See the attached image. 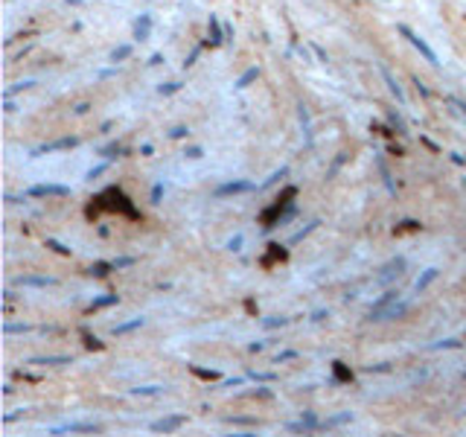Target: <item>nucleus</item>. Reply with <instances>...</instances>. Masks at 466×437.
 I'll return each mask as SVG.
<instances>
[{"label": "nucleus", "instance_id": "nucleus-11", "mask_svg": "<svg viewBox=\"0 0 466 437\" xmlns=\"http://www.w3.org/2000/svg\"><path fill=\"white\" fill-rule=\"evenodd\" d=\"M405 271V257H396V260H391L387 265L382 268V274H379V280L382 283H387V280H394V277H399V274Z\"/></svg>", "mask_w": 466, "mask_h": 437}, {"label": "nucleus", "instance_id": "nucleus-14", "mask_svg": "<svg viewBox=\"0 0 466 437\" xmlns=\"http://www.w3.org/2000/svg\"><path fill=\"white\" fill-rule=\"evenodd\" d=\"M437 274H440V268H434V265H431V268H425V271L419 274V280L414 283L417 295H422V292H425V289H429V286L434 283V280H437Z\"/></svg>", "mask_w": 466, "mask_h": 437}, {"label": "nucleus", "instance_id": "nucleus-42", "mask_svg": "<svg viewBox=\"0 0 466 437\" xmlns=\"http://www.w3.org/2000/svg\"><path fill=\"white\" fill-rule=\"evenodd\" d=\"M341 365H344V362H332V367H335L338 379H347V382H350V379H353V373H347V370H344V367H341Z\"/></svg>", "mask_w": 466, "mask_h": 437}, {"label": "nucleus", "instance_id": "nucleus-5", "mask_svg": "<svg viewBox=\"0 0 466 437\" xmlns=\"http://www.w3.org/2000/svg\"><path fill=\"white\" fill-rule=\"evenodd\" d=\"M181 425H186V414H166L161 420H154L149 425L151 431H163V434H169V431H178Z\"/></svg>", "mask_w": 466, "mask_h": 437}, {"label": "nucleus", "instance_id": "nucleus-10", "mask_svg": "<svg viewBox=\"0 0 466 437\" xmlns=\"http://www.w3.org/2000/svg\"><path fill=\"white\" fill-rule=\"evenodd\" d=\"M29 365H35V367H61V365H73V355H35V359H29Z\"/></svg>", "mask_w": 466, "mask_h": 437}, {"label": "nucleus", "instance_id": "nucleus-21", "mask_svg": "<svg viewBox=\"0 0 466 437\" xmlns=\"http://www.w3.org/2000/svg\"><path fill=\"white\" fill-rule=\"evenodd\" d=\"M344 423H353V414L350 411H341V414H335V417H329V420H324V428H335V425H344Z\"/></svg>", "mask_w": 466, "mask_h": 437}, {"label": "nucleus", "instance_id": "nucleus-1", "mask_svg": "<svg viewBox=\"0 0 466 437\" xmlns=\"http://www.w3.org/2000/svg\"><path fill=\"white\" fill-rule=\"evenodd\" d=\"M396 32L405 38L408 44L417 50V53H419V56H422L425 61H429L431 67H440V59H437V53L429 47V41H425V38H419V32H414V29H411L408 24H396Z\"/></svg>", "mask_w": 466, "mask_h": 437}, {"label": "nucleus", "instance_id": "nucleus-53", "mask_svg": "<svg viewBox=\"0 0 466 437\" xmlns=\"http://www.w3.org/2000/svg\"><path fill=\"white\" fill-rule=\"evenodd\" d=\"M67 3H73V6H85V0H67Z\"/></svg>", "mask_w": 466, "mask_h": 437}, {"label": "nucleus", "instance_id": "nucleus-52", "mask_svg": "<svg viewBox=\"0 0 466 437\" xmlns=\"http://www.w3.org/2000/svg\"><path fill=\"white\" fill-rule=\"evenodd\" d=\"M452 102H454V105H457V108H460V114H463V117H466V102H460V99H452Z\"/></svg>", "mask_w": 466, "mask_h": 437}, {"label": "nucleus", "instance_id": "nucleus-33", "mask_svg": "<svg viewBox=\"0 0 466 437\" xmlns=\"http://www.w3.org/2000/svg\"><path fill=\"white\" fill-rule=\"evenodd\" d=\"M454 347H460V341H457V338H446V341L431 344V350H454Z\"/></svg>", "mask_w": 466, "mask_h": 437}, {"label": "nucleus", "instance_id": "nucleus-6", "mask_svg": "<svg viewBox=\"0 0 466 437\" xmlns=\"http://www.w3.org/2000/svg\"><path fill=\"white\" fill-rule=\"evenodd\" d=\"M396 297H399V292H394V289H391V292H384V295L370 306V312H367V321H382V318H384V312H387V309L396 303Z\"/></svg>", "mask_w": 466, "mask_h": 437}, {"label": "nucleus", "instance_id": "nucleus-29", "mask_svg": "<svg viewBox=\"0 0 466 437\" xmlns=\"http://www.w3.org/2000/svg\"><path fill=\"white\" fill-rule=\"evenodd\" d=\"M289 321L291 318H286V315H271V318L262 321V327H265V330H277V327H286Z\"/></svg>", "mask_w": 466, "mask_h": 437}, {"label": "nucleus", "instance_id": "nucleus-36", "mask_svg": "<svg viewBox=\"0 0 466 437\" xmlns=\"http://www.w3.org/2000/svg\"><path fill=\"white\" fill-rule=\"evenodd\" d=\"M184 157L198 161V157H204V149H201V146H189V149H184Z\"/></svg>", "mask_w": 466, "mask_h": 437}, {"label": "nucleus", "instance_id": "nucleus-39", "mask_svg": "<svg viewBox=\"0 0 466 437\" xmlns=\"http://www.w3.org/2000/svg\"><path fill=\"white\" fill-rule=\"evenodd\" d=\"M186 134H189V129H186V126H175V129L169 131V137H172V140H181V137H186Z\"/></svg>", "mask_w": 466, "mask_h": 437}, {"label": "nucleus", "instance_id": "nucleus-25", "mask_svg": "<svg viewBox=\"0 0 466 437\" xmlns=\"http://www.w3.org/2000/svg\"><path fill=\"white\" fill-rule=\"evenodd\" d=\"M64 428H67V431H93V434L102 431L99 423H70V425H64Z\"/></svg>", "mask_w": 466, "mask_h": 437}, {"label": "nucleus", "instance_id": "nucleus-30", "mask_svg": "<svg viewBox=\"0 0 466 437\" xmlns=\"http://www.w3.org/2000/svg\"><path fill=\"white\" fill-rule=\"evenodd\" d=\"M405 309H408V303H396V306H391L387 312H384V318H382V321H396V318H402V315H405Z\"/></svg>", "mask_w": 466, "mask_h": 437}, {"label": "nucleus", "instance_id": "nucleus-49", "mask_svg": "<svg viewBox=\"0 0 466 437\" xmlns=\"http://www.w3.org/2000/svg\"><path fill=\"white\" fill-rule=\"evenodd\" d=\"M242 382H245V376H236V379H227L224 385H227V388H233V385H242Z\"/></svg>", "mask_w": 466, "mask_h": 437}, {"label": "nucleus", "instance_id": "nucleus-45", "mask_svg": "<svg viewBox=\"0 0 466 437\" xmlns=\"http://www.w3.org/2000/svg\"><path fill=\"white\" fill-rule=\"evenodd\" d=\"M289 359H297V350H286V353H280L277 359H274V362L280 365V362H289Z\"/></svg>", "mask_w": 466, "mask_h": 437}, {"label": "nucleus", "instance_id": "nucleus-26", "mask_svg": "<svg viewBox=\"0 0 466 437\" xmlns=\"http://www.w3.org/2000/svg\"><path fill=\"white\" fill-rule=\"evenodd\" d=\"M44 245L50 251H56V254H61V257H70V254H73V251L67 248V245H61V242H58V239H53V236H47L44 239Z\"/></svg>", "mask_w": 466, "mask_h": 437}, {"label": "nucleus", "instance_id": "nucleus-31", "mask_svg": "<svg viewBox=\"0 0 466 437\" xmlns=\"http://www.w3.org/2000/svg\"><path fill=\"white\" fill-rule=\"evenodd\" d=\"M181 88H184V82H166V85L158 88V94H161V96H172V94H178Z\"/></svg>", "mask_w": 466, "mask_h": 437}, {"label": "nucleus", "instance_id": "nucleus-4", "mask_svg": "<svg viewBox=\"0 0 466 437\" xmlns=\"http://www.w3.org/2000/svg\"><path fill=\"white\" fill-rule=\"evenodd\" d=\"M254 181H245V178H239V181H227V184H221V187L213 189V198H227V195H242V192H254Z\"/></svg>", "mask_w": 466, "mask_h": 437}, {"label": "nucleus", "instance_id": "nucleus-38", "mask_svg": "<svg viewBox=\"0 0 466 437\" xmlns=\"http://www.w3.org/2000/svg\"><path fill=\"white\" fill-rule=\"evenodd\" d=\"M379 172H382V178H384V187H387L391 192H394L396 187H394V181H391V172H387V166H384L382 161H379Z\"/></svg>", "mask_w": 466, "mask_h": 437}, {"label": "nucleus", "instance_id": "nucleus-2", "mask_svg": "<svg viewBox=\"0 0 466 437\" xmlns=\"http://www.w3.org/2000/svg\"><path fill=\"white\" fill-rule=\"evenodd\" d=\"M23 195H26V198H47V195H53V198H67L70 187H64V184H32Z\"/></svg>", "mask_w": 466, "mask_h": 437}, {"label": "nucleus", "instance_id": "nucleus-43", "mask_svg": "<svg viewBox=\"0 0 466 437\" xmlns=\"http://www.w3.org/2000/svg\"><path fill=\"white\" fill-rule=\"evenodd\" d=\"M161 195H163V184H154L151 187V204H161Z\"/></svg>", "mask_w": 466, "mask_h": 437}, {"label": "nucleus", "instance_id": "nucleus-7", "mask_svg": "<svg viewBox=\"0 0 466 437\" xmlns=\"http://www.w3.org/2000/svg\"><path fill=\"white\" fill-rule=\"evenodd\" d=\"M224 41H227V32H224L221 21L216 18V15H210V21H207V44H210V47H221Z\"/></svg>", "mask_w": 466, "mask_h": 437}, {"label": "nucleus", "instance_id": "nucleus-40", "mask_svg": "<svg viewBox=\"0 0 466 437\" xmlns=\"http://www.w3.org/2000/svg\"><path fill=\"white\" fill-rule=\"evenodd\" d=\"M224 423H236V425H256V420H251V417H227Z\"/></svg>", "mask_w": 466, "mask_h": 437}, {"label": "nucleus", "instance_id": "nucleus-50", "mask_svg": "<svg viewBox=\"0 0 466 437\" xmlns=\"http://www.w3.org/2000/svg\"><path fill=\"white\" fill-rule=\"evenodd\" d=\"M262 347H265V344H262V341H254V344H251V347H248V350H251V353H259Z\"/></svg>", "mask_w": 466, "mask_h": 437}, {"label": "nucleus", "instance_id": "nucleus-9", "mask_svg": "<svg viewBox=\"0 0 466 437\" xmlns=\"http://www.w3.org/2000/svg\"><path fill=\"white\" fill-rule=\"evenodd\" d=\"M379 73H382V79H384V85H387V91L396 96V102H399V105H405V102H408V99H405V91H402V85L394 79V73L387 70L384 64H379Z\"/></svg>", "mask_w": 466, "mask_h": 437}, {"label": "nucleus", "instance_id": "nucleus-3", "mask_svg": "<svg viewBox=\"0 0 466 437\" xmlns=\"http://www.w3.org/2000/svg\"><path fill=\"white\" fill-rule=\"evenodd\" d=\"M79 146V137H73V134H67V137H58V140L53 143H41V146H35L32 157H41V154H50V152H64V149H76Z\"/></svg>", "mask_w": 466, "mask_h": 437}, {"label": "nucleus", "instance_id": "nucleus-18", "mask_svg": "<svg viewBox=\"0 0 466 437\" xmlns=\"http://www.w3.org/2000/svg\"><path fill=\"white\" fill-rule=\"evenodd\" d=\"M143 324H146V318H140V315H137V318L126 321V324H116V327H114L111 332H114V335H126V332H134V330H140Z\"/></svg>", "mask_w": 466, "mask_h": 437}, {"label": "nucleus", "instance_id": "nucleus-35", "mask_svg": "<svg viewBox=\"0 0 466 437\" xmlns=\"http://www.w3.org/2000/svg\"><path fill=\"white\" fill-rule=\"evenodd\" d=\"M111 169V161H105V164H99V166H93L91 172H88V181H93V178H99L102 172H108Z\"/></svg>", "mask_w": 466, "mask_h": 437}, {"label": "nucleus", "instance_id": "nucleus-54", "mask_svg": "<svg viewBox=\"0 0 466 437\" xmlns=\"http://www.w3.org/2000/svg\"><path fill=\"white\" fill-rule=\"evenodd\" d=\"M463 379H466V370H463Z\"/></svg>", "mask_w": 466, "mask_h": 437}, {"label": "nucleus", "instance_id": "nucleus-44", "mask_svg": "<svg viewBox=\"0 0 466 437\" xmlns=\"http://www.w3.org/2000/svg\"><path fill=\"white\" fill-rule=\"evenodd\" d=\"M227 251H242V233H239V236H233L230 242H227Z\"/></svg>", "mask_w": 466, "mask_h": 437}, {"label": "nucleus", "instance_id": "nucleus-48", "mask_svg": "<svg viewBox=\"0 0 466 437\" xmlns=\"http://www.w3.org/2000/svg\"><path fill=\"white\" fill-rule=\"evenodd\" d=\"M312 50H315V56H318L321 61H329V59H326V53H324V47H318V44H312Z\"/></svg>", "mask_w": 466, "mask_h": 437}, {"label": "nucleus", "instance_id": "nucleus-22", "mask_svg": "<svg viewBox=\"0 0 466 437\" xmlns=\"http://www.w3.org/2000/svg\"><path fill=\"white\" fill-rule=\"evenodd\" d=\"M99 154H105L108 161H114V157H120V154H126V149H123L120 143H108V146H102V149H99Z\"/></svg>", "mask_w": 466, "mask_h": 437}, {"label": "nucleus", "instance_id": "nucleus-15", "mask_svg": "<svg viewBox=\"0 0 466 437\" xmlns=\"http://www.w3.org/2000/svg\"><path fill=\"white\" fill-rule=\"evenodd\" d=\"M116 303H120V297H116V295H102V297H96V300H91V306H88V315L99 312V309L116 306Z\"/></svg>", "mask_w": 466, "mask_h": 437}, {"label": "nucleus", "instance_id": "nucleus-16", "mask_svg": "<svg viewBox=\"0 0 466 437\" xmlns=\"http://www.w3.org/2000/svg\"><path fill=\"white\" fill-rule=\"evenodd\" d=\"M111 271H116V268H114V260H111V262H108V260H99V262H93L91 268H88V274H91V277H108Z\"/></svg>", "mask_w": 466, "mask_h": 437}, {"label": "nucleus", "instance_id": "nucleus-19", "mask_svg": "<svg viewBox=\"0 0 466 437\" xmlns=\"http://www.w3.org/2000/svg\"><path fill=\"white\" fill-rule=\"evenodd\" d=\"M254 79H259V67H248V70H245L236 82H233V88H236V91H245V88L254 82Z\"/></svg>", "mask_w": 466, "mask_h": 437}, {"label": "nucleus", "instance_id": "nucleus-17", "mask_svg": "<svg viewBox=\"0 0 466 437\" xmlns=\"http://www.w3.org/2000/svg\"><path fill=\"white\" fill-rule=\"evenodd\" d=\"M131 53H134V47H131V44H120V47H114V50H111V56H108V61H111V64H120V61L131 59Z\"/></svg>", "mask_w": 466, "mask_h": 437}, {"label": "nucleus", "instance_id": "nucleus-47", "mask_svg": "<svg viewBox=\"0 0 466 437\" xmlns=\"http://www.w3.org/2000/svg\"><path fill=\"white\" fill-rule=\"evenodd\" d=\"M161 61H163V56H161V53H151V56H149V67H158Z\"/></svg>", "mask_w": 466, "mask_h": 437}, {"label": "nucleus", "instance_id": "nucleus-41", "mask_svg": "<svg viewBox=\"0 0 466 437\" xmlns=\"http://www.w3.org/2000/svg\"><path fill=\"white\" fill-rule=\"evenodd\" d=\"M248 376L254 379V382H274L277 373H248Z\"/></svg>", "mask_w": 466, "mask_h": 437}, {"label": "nucleus", "instance_id": "nucleus-28", "mask_svg": "<svg viewBox=\"0 0 466 437\" xmlns=\"http://www.w3.org/2000/svg\"><path fill=\"white\" fill-rule=\"evenodd\" d=\"M163 390V385H143V388H131L134 396H158Z\"/></svg>", "mask_w": 466, "mask_h": 437}, {"label": "nucleus", "instance_id": "nucleus-20", "mask_svg": "<svg viewBox=\"0 0 466 437\" xmlns=\"http://www.w3.org/2000/svg\"><path fill=\"white\" fill-rule=\"evenodd\" d=\"M29 88H35V82H32V79H23V82H15L12 88H6V91H3V99H12L15 94H21V91H29Z\"/></svg>", "mask_w": 466, "mask_h": 437}, {"label": "nucleus", "instance_id": "nucleus-23", "mask_svg": "<svg viewBox=\"0 0 466 437\" xmlns=\"http://www.w3.org/2000/svg\"><path fill=\"white\" fill-rule=\"evenodd\" d=\"M297 114H300V123H303V131H306V143H312V126H309V111H306V105H297Z\"/></svg>", "mask_w": 466, "mask_h": 437}, {"label": "nucleus", "instance_id": "nucleus-27", "mask_svg": "<svg viewBox=\"0 0 466 437\" xmlns=\"http://www.w3.org/2000/svg\"><path fill=\"white\" fill-rule=\"evenodd\" d=\"M189 370H192L198 379H207V382H219V379H221L219 370H201V367H196V365H189Z\"/></svg>", "mask_w": 466, "mask_h": 437}, {"label": "nucleus", "instance_id": "nucleus-8", "mask_svg": "<svg viewBox=\"0 0 466 437\" xmlns=\"http://www.w3.org/2000/svg\"><path fill=\"white\" fill-rule=\"evenodd\" d=\"M15 283L23 286V289H50V286H56L58 280L56 277H44V274H23V277H18Z\"/></svg>", "mask_w": 466, "mask_h": 437}, {"label": "nucleus", "instance_id": "nucleus-46", "mask_svg": "<svg viewBox=\"0 0 466 437\" xmlns=\"http://www.w3.org/2000/svg\"><path fill=\"white\" fill-rule=\"evenodd\" d=\"M85 341H88V347H91V350H102L99 338H93V335H85Z\"/></svg>", "mask_w": 466, "mask_h": 437}, {"label": "nucleus", "instance_id": "nucleus-24", "mask_svg": "<svg viewBox=\"0 0 466 437\" xmlns=\"http://www.w3.org/2000/svg\"><path fill=\"white\" fill-rule=\"evenodd\" d=\"M318 225H321V222H318V219H312V222H309V225L303 227V230H297V233H294V236L289 239V245H297V242H300V239H306V236H309V233H312V230H315V227H318Z\"/></svg>", "mask_w": 466, "mask_h": 437}, {"label": "nucleus", "instance_id": "nucleus-13", "mask_svg": "<svg viewBox=\"0 0 466 437\" xmlns=\"http://www.w3.org/2000/svg\"><path fill=\"white\" fill-rule=\"evenodd\" d=\"M318 417H315V411H306L297 420V423H289V431H312V428H318Z\"/></svg>", "mask_w": 466, "mask_h": 437}, {"label": "nucleus", "instance_id": "nucleus-12", "mask_svg": "<svg viewBox=\"0 0 466 437\" xmlns=\"http://www.w3.org/2000/svg\"><path fill=\"white\" fill-rule=\"evenodd\" d=\"M151 15H140L137 21H134V41H149L151 35Z\"/></svg>", "mask_w": 466, "mask_h": 437}, {"label": "nucleus", "instance_id": "nucleus-34", "mask_svg": "<svg viewBox=\"0 0 466 437\" xmlns=\"http://www.w3.org/2000/svg\"><path fill=\"white\" fill-rule=\"evenodd\" d=\"M32 327L29 324H3V332L6 335H12V332H29Z\"/></svg>", "mask_w": 466, "mask_h": 437}, {"label": "nucleus", "instance_id": "nucleus-51", "mask_svg": "<svg viewBox=\"0 0 466 437\" xmlns=\"http://www.w3.org/2000/svg\"><path fill=\"white\" fill-rule=\"evenodd\" d=\"M3 111H6V114H12V111H15V102H12V99H6V102H3Z\"/></svg>", "mask_w": 466, "mask_h": 437}, {"label": "nucleus", "instance_id": "nucleus-37", "mask_svg": "<svg viewBox=\"0 0 466 437\" xmlns=\"http://www.w3.org/2000/svg\"><path fill=\"white\" fill-rule=\"evenodd\" d=\"M137 262V257H116L114 260V268L120 271V268H128V265H134Z\"/></svg>", "mask_w": 466, "mask_h": 437}, {"label": "nucleus", "instance_id": "nucleus-55", "mask_svg": "<svg viewBox=\"0 0 466 437\" xmlns=\"http://www.w3.org/2000/svg\"><path fill=\"white\" fill-rule=\"evenodd\" d=\"M463 417H466V411H463Z\"/></svg>", "mask_w": 466, "mask_h": 437}, {"label": "nucleus", "instance_id": "nucleus-32", "mask_svg": "<svg viewBox=\"0 0 466 437\" xmlns=\"http://www.w3.org/2000/svg\"><path fill=\"white\" fill-rule=\"evenodd\" d=\"M286 175H289V166H280L277 172H271V178H268V181L262 184V187H271V184H277V181H283Z\"/></svg>", "mask_w": 466, "mask_h": 437}]
</instances>
